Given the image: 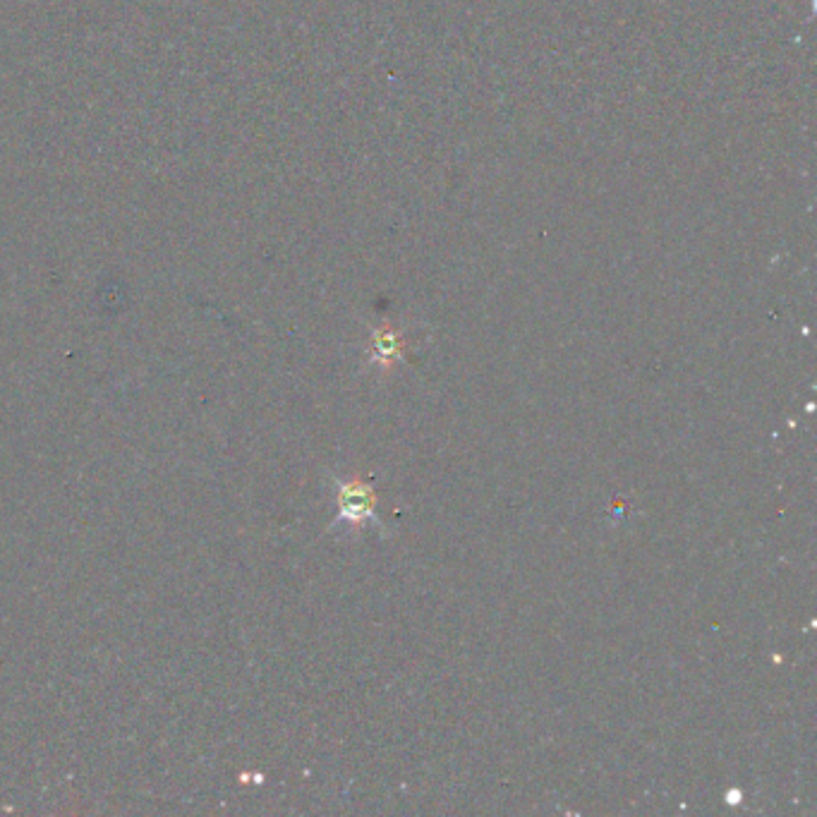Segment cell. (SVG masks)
I'll list each match as a JSON object with an SVG mask.
<instances>
[{"mask_svg":"<svg viewBox=\"0 0 817 817\" xmlns=\"http://www.w3.org/2000/svg\"><path fill=\"white\" fill-rule=\"evenodd\" d=\"M372 360L374 365H379L381 369H391L398 360L403 357V338L401 334L384 326V329L374 331L372 338Z\"/></svg>","mask_w":817,"mask_h":817,"instance_id":"obj_2","label":"cell"},{"mask_svg":"<svg viewBox=\"0 0 817 817\" xmlns=\"http://www.w3.org/2000/svg\"><path fill=\"white\" fill-rule=\"evenodd\" d=\"M377 496L374 489L362 480L338 482V518L360 525L377 518Z\"/></svg>","mask_w":817,"mask_h":817,"instance_id":"obj_1","label":"cell"}]
</instances>
